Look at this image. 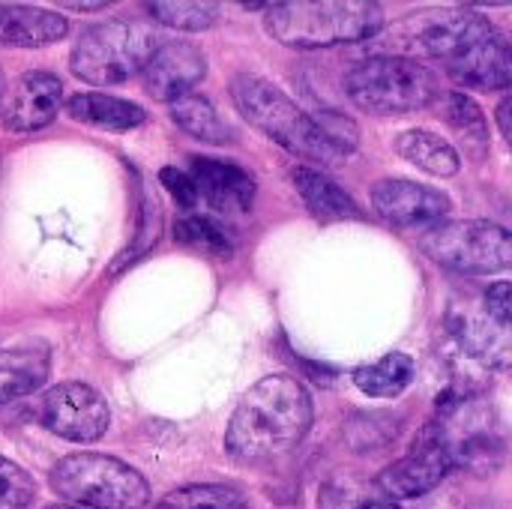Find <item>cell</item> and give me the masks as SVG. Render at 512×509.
Returning <instances> with one entry per match:
<instances>
[{
  "label": "cell",
  "mask_w": 512,
  "mask_h": 509,
  "mask_svg": "<svg viewBox=\"0 0 512 509\" xmlns=\"http://www.w3.org/2000/svg\"><path fill=\"white\" fill-rule=\"evenodd\" d=\"M231 99L252 126L264 129L294 156L315 159L327 168L342 165L348 159V153L327 135L321 114L303 111L276 84L258 75H237L231 81Z\"/></svg>",
  "instance_id": "3"
},
{
  "label": "cell",
  "mask_w": 512,
  "mask_h": 509,
  "mask_svg": "<svg viewBox=\"0 0 512 509\" xmlns=\"http://www.w3.org/2000/svg\"><path fill=\"white\" fill-rule=\"evenodd\" d=\"M51 372V351L42 342L0 348V405L30 396Z\"/></svg>",
  "instance_id": "16"
},
{
  "label": "cell",
  "mask_w": 512,
  "mask_h": 509,
  "mask_svg": "<svg viewBox=\"0 0 512 509\" xmlns=\"http://www.w3.org/2000/svg\"><path fill=\"white\" fill-rule=\"evenodd\" d=\"M189 177L198 189V198H204L213 210L222 213H246L252 207L255 198V180L249 171L231 165V162H219V159H207V156H192V168Z\"/></svg>",
  "instance_id": "14"
},
{
  "label": "cell",
  "mask_w": 512,
  "mask_h": 509,
  "mask_svg": "<svg viewBox=\"0 0 512 509\" xmlns=\"http://www.w3.org/2000/svg\"><path fill=\"white\" fill-rule=\"evenodd\" d=\"M147 12L153 15V21L165 24V27H174V30H207L219 21V6L216 3H186V0H177V3H147Z\"/></svg>",
  "instance_id": "23"
},
{
  "label": "cell",
  "mask_w": 512,
  "mask_h": 509,
  "mask_svg": "<svg viewBox=\"0 0 512 509\" xmlns=\"http://www.w3.org/2000/svg\"><path fill=\"white\" fill-rule=\"evenodd\" d=\"M294 186L318 219H363L360 204L315 168H294Z\"/></svg>",
  "instance_id": "18"
},
{
  "label": "cell",
  "mask_w": 512,
  "mask_h": 509,
  "mask_svg": "<svg viewBox=\"0 0 512 509\" xmlns=\"http://www.w3.org/2000/svg\"><path fill=\"white\" fill-rule=\"evenodd\" d=\"M159 180H162V186L168 189V195L177 201V207H183V210H192V207H198V189H195V183H192V177L186 174V171H177V168H162L159 171Z\"/></svg>",
  "instance_id": "27"
},
{
  "label": "cell",
  "mask_w": 512,
  "mask_h": 509,
  "mask_svg": "<svg viewBox=\"0 0 512 509\" xmlns=\"http://www.w3.org/2000/svg\"><path fill=\"white\" fill-rule=\"evenodd\" d=\"M483 309H486L489 318H495L501 327H510V282L489 285V291L483 294Z\"/></svg>",
  "instance_id": "29"
},
{
  "label": "cell",
  "mask_w": 512,
  "mask_h": 509,
  "mask_svg": "<svg viewBox=\"0 0 512 509\" xmlns=\"http://www.w3.org/2000/svg\"><path fill=\"white\" fill-rule=\"evenodd\" d=\"M312 429V396L291 375H267L240 399L225 450L246 465H261L288 456Z\"/></svg>",
  "instance_id": "1"
},
{
  "label": "cell",
  "mask_w": 512,
  "mask_h": 509,
  "mask_svg": "<svg viewBox=\"0 0 512 509\" xmlns=\"http://www.w3.org/2000/svg\"><path fill=\"white\" fill-rule=\"evenodd\" d=\"M141 75L147 93L171 105L174 99L192 93V87L204 81L207 60L201 48H195L192 42H165L153 51Z\"/></svg>",
  "instance_id": "13"
},
{
  "label": "cell",
  "mask_w": 512,
  "mask_h": 509,
  "mask_svg": "<svg viewBox=\"0 0 512 509\" xmlns=\"http://www.w3.org/2000/svg\"><path fill=\"white\" fill-rule=\"evenodd\" d=\"M510 114H512V99L510 96H504V99L498 102V123H501V132H504V138H512Z\"/></svg>",
  "instance_id": "30"
},
{
  "label": "cell",
  "mask_w": 512,
  "mask_h": 509,
  "mask_svg": "<svg viewBox=\"0 0 512 509\" xmlns=\"http://www.w3.org/2000/svg\"><path fill=\"white\" fill-rule=\"evenodd\" d=\"M264 24L288 48H330L372 39L384 27V9L369 0H297L267 6Z\"/></svg>",
  "instance_id": "4"
},
{
  "label": "cell",
  "mask_w": 512,
  "mask_h": 509,
  "mask_svg": "<svg viewBox=\"0 0 512 509\" xmlns=\"http://www.w3.org/2000/svg\"><path fill=\"white\" fill-rule=\"evenodd\" d=\"M48 509H81V507H72V504H60V507H48Z\"/></svg>",
  "instance_id": "33"
},
{
  "label": "cell",
  "mask_w": 512,
  "mask_h": 509,
  "mask_svg": "<svg viewBox=\"0 0 512 509\" xmlns=\"http://www.w3.org/2000/svg\"><path fill=\"white\" fill-rule=\"evenodd\" d=\"M423 252L456 273L489 276L512 264L510 231L486 219H456L432 225L423 240Z\"/></svg>",
  "instance_id": "8"
},
{
  "label": "cell",
  "mask_w": 512,
  "mask_h": 509,
  "mask_svg": "<svg viewBox=\"0 0 512 509\" xmlns=\"http://www.w3.org/2000/svg\"><path fill=\"white\" fill-rule=\"evenodd\" d=\"M66 111L81 123H90V126H99V129H114V132L135 129L147 117L138 102L117 99V96H108V93H75L66 102Z\"/></svg>",
  "instance_id": "17"
},
{
  "label": "cell",
  "mask_w": 512,
  "mask_h": 509,
  "mask_svg": "<svg viewBox=\"0 0 512 509\" xmlns=\"http://www.w3.org/2000/svg\"><path fill=\"white\" fill-rule=\"evenodd\" d=\"M396 150H399L402 159H408L411 165H417V168H423V171H429L435 177H453L462 168L459 150L447 138H441V135H435L429 129L402 132L396 138Z\"/></svg>",
  "instance_id": "19"
},
{
  "label": "cell",
  "mask_w": 512,
  "mask_h": 509,
  "mask_svg": "<svg viewBox=\"0 0 512 509\" xmlns=\"http://www.w3.org/2000/svg\"><path fill=\"white\" fill-rule=\"evenodd\" d=\"M156 48L159 36L147 24L111 18L87 27L78 36L69 66L81 81L93 87H111L141 75Z\"/></svg>",
  "instance_id": "5"
},
{
  "label": "cell",
  "mask_w": 512,
  "mask_h": 509,
  "mask_svg": "<svg viewBox=\"0 0 512 509\" xmlns=\"http://www.w3.org/2000/svg\"><path fill=\"white\" fill-rule=\"evenodd\" d=\"M0 96H3V72H0Z\"/></svg>",
  "instance_id": "34"
},
{
  "label": "cell",
  "mask_w": 512,
  "mask_h": 509,
  "mask_svg": "<svg viewBox=\"0 0 512 509\" xmlns=\"http://www.w3.org/2000/svg\"><path fill=\"white\" fill-rule=\"evenodd\" d=\"M372 207L396 228H432L450 213V198L414 180H381L372 189Z\"/></svg>",
  "instance_id": "12"
},
{
  "label": "cell",
  "mask_w": 512,
  "mask_h": 509,
  "mask_svg": "<svg viewBox=\"0 0 512 509\" xmlns=\"http://www.w3.org/2000/svg\"><path fill=\"white\" fill-rule=\"evenodd\" d=\"M369 507V501L363 498V489L354 486L351 480L345 483H330L321 492V509H363Z\"/></svg>",
  "instance_id": "28"
},
{
  "label": "cell",
  "mask_w": 512,
  "mask_h": 509,
  "mask_svg": "<svg viewBox=\"0 0 512 509\" xmlns=\"http://www.w3.org/2000/svg\"><path fill=\"white\" fill-rule=\"evenodd\" d=\"M171 120L183 132H189L192 138H201L207 144H225L231 138V129L219 117L213 102L207 96H198V93H186V96L174 99L171 102Z\"/></svg>",
  "instance_id": "21"
},
{
  "label": "cell",
  "mask_w": 512,
  "mask_h": 509,
  "mask_svg": "<svg viewBox=\"0 0 512 509\" xmlns=\"http://www.w3.org/2000/svg\"><path fill=\"white\" fill-rule=\"evenodd\" d=\"M174 240L192 249H201L207 255H228L231 252V240L225 234V228L219 222H213L210 216H186L174 225Z\"/></svg>",
  "instance_id": "25"
},
{
  "label": "cell",
  "mask_w": 512,
  "mask_h": 509,
  "mask_svg": "<svg viewBox=\"0 0 512 509\" xmlns=\"http://www.w3.org/2000/svg\"><path fill=\"white\" fill-rule=\"evenodd\" d=\"M39 417L48 432H54L57 438L72 441V444L99 441L111 423V411H108L105 399L93 387L78 384V381L51 387L42 399Z\"/></svg>",
  "instance_id": "10"
},
{
  "label": "cell",
  "mask_w": 512,
  "mask_h": 509,
  "mask_svg": "<svg viewBox=\"0 0 512 509\" xmlns=\"http://www.w3.org/2000/svg\"><path fill=\"white\" fill-rule=\"evenodd\" d=\"M75 9H105V3H72Z\"/></svg>",
  "instance_id": "31"
},
{
  "label": "cell",
  "mask_w": 512,
  "mask_h": 509,
  "mask_svg": "<svg viewBox=\"0 0 512 509\" xmlns=\"http://www.w3.org/2000/svg\"><path fill=\"white\" fill-rule=\"evenodd\" d=\"M156 509H249V504L231 486L204 483V486H183L168 492L156 504Z\"/></svg>",
  "instance_id": "22"
},
{
  "label": "cell",
  "mask_w": 512,
  "mask_h": 509,
  "mask_svg": "<svg viewBox=\"0 0 512 509\" xmlns=\"http://www.w3.org/2000/svg\"><path fill=\"white\" fill-rule=\"evenodd\" d=\"M363 509H399L396 504H369V507H363Z\"/></svg>",
  "instance_id": "32"
},
{
  "label": "cell",
  "mask_w": 512,
  "mask_h": 509,
  "mask_svg": "<svg viewBox=\"0 0 512 509\" xmlns=\"http://www.w3.org/2000/svg\"><path fill=\"white\" fill-rule=\"evenodd\" d=\"M345 90L357 108L381 117L420 111L441 96L438 75L426 63L396 54H381L357 63L345 81Z\"/></svg>",
  "instance_id": "6"
},
{
  "label": "cell",
  "mask_w": 512,
  "mask_h": 509,
  "mask_svg": "<svg viewBox=\"0 0 512 509\" xmlns=\"http://www.w3.org/2000/svg\"><path fill=\"white\" fill-rule=\"evenodd\" d=\"M69 33V21L39 6L0 3V45L42 48Z\"/></svg>",
  "instance_id": "15"
},
{
  "label": "cell",
  "mask_w": 512,
  "mask_h": 509,
  "mask_svg": "<svg viewBox=\"0 0 512 509\" xmlns=\"http://www.w3.org/2000/svg\"><path fill=\"white\" fill-rule=\"evenodd\" d=\"M417 48L441 60L456 84L477 90L510 87L512 54L507 36L477 12H441L417 33Z\"/></svg>",
  "instance_id": "2"
},
{
  "label": "cell",
  "mask_w": 512,
  "mask_h": 509,
  "mask_svg": "<svg viewBox=\"0 0 512 509\" xmlns=\"http://www.w3.org/2000/svg\"><path fill=\"white\" fill-rule=\"evenodd\" d=\"M36 501V483L33 477L0 456V509H27Z\"/></svg>",
  "instance_id": "26"
},
{
  "label": "cell",
  "mask_w": 512,
  "mask_h": 509,
  "mask_svg": "<svg viewBox=\"0 0 512 509\" xmlns=\"http://www.w3.org/2000/svg\"><path fill=\"white\" fill-rule=\"evenodd\" d=\"M63 99V84L57 75L33 69L12 81L6 96H0V123L9 132H36L48 126Z\"/></svg>",
  "instance_id": "11"
},
{
  "label": "cell",
  "mask_w": 512,
  "mask_h": 509,
  "mask_svg": "<svg viewBox=\"0 0 512 509\" xmlns=\"http://www.w3.org/2000/svg\"><path fill=\"white\" fill-rule=\"evenodd\" d=\"M438 114L453 126V129H459L465 138H471V141H489V123H486V114L480 111V105L471 99V96H465V93H441L438 99Z\"/></svg>",
  "instance_id": "24"
},
{
  "label": "cell",
  "mask_w": 512,
  "mask_h": 509,
  "mask_svg": "<svg viewBox=\"0 0 512 509\" xmlns=\"http://www.w3.org/2000/svg\"><path fill=\"white\" fill-rule=\"evenodd\" d=\"M51 489L81 509H141L150 501L147 480L126 462L102 453L60 459L51 471Z\"/></svg>",
  "instance_id": "7"
},
{
  "label": "cell",
  "mask_w": 512,
  "mask_h": 509,
  "mask_svg": "<svg viewBox=\"0 0 512 509\" xmlns=\"http://www.w3.org/2000/svg\"><path fill=\"white\" fill-rule=\"evenodd\" d=\"M414 372H417L414 360L402 351H393L369 366H360L354 372V384L360 393H366L372 399H393L411 387Z\"/></svg>",
  "instance_id": "20"
},
{
  "label": "cell",
  "mask_w": 512,
  "mask_h": 509,
  "mask_svg": "<svg viewBox=\"0 0 512 509\" xmlns=\"http://www.w3.org/2000/svg\"><path fill=\"white\" fill-rule=\"evenodd\" d=\"M453 459L447 450V441L438 429V423H429L414 447L393 465H387L378 474V489L393 498V501H408V498H420L426 492H432L435 486H441V480L450 474Z\"/></svg>",
  "instance_id": "9"
}]
</instances>
